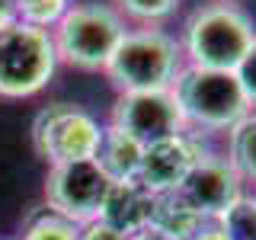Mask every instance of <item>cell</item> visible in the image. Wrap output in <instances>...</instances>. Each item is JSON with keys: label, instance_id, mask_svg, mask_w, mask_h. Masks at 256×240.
Wrapping results in <instances>:
<instances>
[{"label": "cell", "instance_id": "obj_15", "mask_svg": "<svg viewBox=\"0 0 256 240\" xmlns=\"http://www.w3.org/2000/svg\"><path fill=\"white\" fill-rule=\"evenodd\" d=\"M176 6H180V0H112V10L122 20H134L141 26L164 22L166 16L176 13Z\"/></svg>", "mask_w": 256, "mask_h": 240}, {"label": "cell", "instance_id": "obj_6", "mask_svg": "<svg viewBox=\"0 0 256 240\" xmlns=\"http://www.w3.org/2000/svg\"><path fill=\"white\" fill-rule=\"evenodd\" d=\"M102 138V125L90 112L74 102H52L32 122V144L36 154L54 164H74V160H93Z\"/></svg>", "mask_w": 256, "mask_h": 240}, {"label": "cell", "instance_id": "obj_16", "mask_svg": "<svg viewBox=\"0 0 256 240\" xmlns=\"http://www.w3.org/2000/svg\"><path fill=\"white\" fill-rule=\"evenodd\" d=\"M13 10L20 22H29V26L38 29L48 26L54 29V22L70 10V0H13Z\"/></svg>", "mask_w": 256, "mask_h": 240}, {"label": "cell", "instance_id": "obj_4", "mask_svg": "<svg viewBox=\"0 0 256 240\" xmlns=\"http://www.w3.org/2000/svg\"><path fill=\"white\" fill-rule=\"evenodd\" d=\"M170 90L186 125H198L208 132H230L244 116H250V100L244 96L230 70H205L182 64Z\"/></svg>", "mask_w": 256, "mask_h": 240}, {"label": "cell", "instance_id": "obj_9", "mask_svg": "<svg viewBox=\"0 0 256 240\" xmlns=\"http://www.w3.org/2000/svg\"><path fill=\"white\" fill-rule=\"evenodd\" d=\"M237 170L221 157H198V164L192 166V173L182 180V186L173 192L182 205L189 208L196 218L202 221H218L230 205L244 196L240 189Z\"/></svg>", "mask_w": 256, "mask_h": 240}, {"label": "cell", "instance_id": "obj_8", "mask_svg": "<svg viewBox=\"0 0 256 240\" xmlns=\"http://www.w3.org/2000/svg\"><path fill=\"white\" fill-rule=\"evenodd\" d=\"M109 125L116 132L128 134L132 141H138L141 148L166 138L182 134V112L176 106L173 90H148V93H118L116 106H112Z\"/></svg>", "mask_w": 256, "mask_h": 240}, {"label": "cell", "instance_id": "obj_2", "mask_svg": "<svg viewBox=\"0 0 256 240\" xmlns=\"http://www.w3.org/2000/svg\"><path fill=\"white\" fill-rule=\"evenodd\" d=\"M182 68V48L164 29H128L118 48L106 64L109 80L118 93H148V90H170Z\"/></svg>", "mask_w": 256, "mask_h": 240}, {"label": "cell", "instance_id": "obj_20", "mask_svg": "<svg viewBox=\"0 0 256 240\" xmlns=\"http://www.w3.org/2000/svg\"><path fill=\"white\" fill-rule=\"evenodd\" d=\"M189 240H228V234L221 230V224H218V221H205Z\"/></svg>", "mask_w": 256, "mask_h": 240}, {"label": "cell", "instance_id": "obj_17", "mask_svg": "<svg viewBox=\"0 0 256 240\" xmlns=\"http://www.w3.org/2000/svg\"><path fill=\"white\" fill-rule=\"evenodd\" d=\"M22 240H80V228L45 208L38 218L29 221V228L22 230Z\"/></svg>", "mask_w": 256, "mask_h": 240}, {"label": "cell", "instance_id": "obj_13", "mask_svg": "<svg viewBox=\"0 0 256 240\" xmlns=\"http://www.w3.org/2000/svg\"><path fill=\"white\" fill-rule=\"evenodd\" d=\"M228 164L237 170L240 180H253L256 182V112L244 116L234 128H230Z\"/></svg>", "mask_w": 256, "mask_h": 240}, {"label": "cell", "instance_id": "obj_11", "mask_svg": "<svg viewBox=\"0 0 256 240\" xmlns=\"http://www.w3.org/2000/svg\"><path fill=\"white\" fill-rule=\"evenodd\" d=\"M154 205H157V196H150L138 180L112 182V189L106 196V205H102V212H100L96 221L109 224L118 234L134 237V234H141L144 228H150Z\"/></svg>", "mask_w": 256, "mask_h": 240}, {"label": "cell", "instance_id": "obj_21", "mask_svg": "<svg viewBox=\"0 0 256 240\" xmlns=\"http://www.w3.org/2000/svg\"><path fill=\"white\" fill-rule=\"evenodd\" d=\"M224 4H230V0H224Z\"/></svg>", "mask_w": 256, "mask_h": 240}, {"label": "cell", "instance_id": "obj_3", "mask_svg": "<svg viewBox=\"0 0 256 240\" xmlns=\"http://www.w3.org/2000/svg\"><path fill=\"white\" fill-rule=\"evenodd\" d=\"M125 32V20L112 10V4L86 0V4H70V10L54 22L52 42L58 61L80 70H106Z\"/></svg>", "mask_w": 256, "mask_h": 240}, {"label": "cell", "instance_id": "obj_7", "mask_svg": "<svg viewBox=\"0 0 256 240\" xmlns=\"http://www.w3.org/2000/svg\"><path fill=\"white\" fill-rule=\"evenodd\" d=\"M112 180L96 166V160H74V164H54L45 176V202L48 212L61 214L64 221L90 224L100 218Z\"/></svg>", "mask_w": 256, "mask_h": 240}, {"label": "cell", "instance_id": "obj_18", "mask_svg": "<svg viewBox=\"0 0 256 240\" xmlns=\"http://www.w3.org/2000/svg\"><path fill=\"white\" fill-rule=\"evenodd\" d=\"M234 77H237V84H240V90H244V96L250 100V106H256V38H253L250 52L244 54V61L237 64Z\"/></svg>", "mask_w": 256, "mask_h": 240}, {"label": "cell", "instance_id": "obj_1", "mask_svg": "<svg viewBox=\"0 0 256 240\" xmlns=\"http://www.w3.org/2000/svg\"><path fill=\"white\" fill-rule=\"evenodd\" d=\"M256 38V26L240 6L214 0L198 6L189 16L182 32V54L192 68L205 70H230L234 74L244 54Z\"/></svg>", "mask_w": 256, "mask_h": 240}, {"label": "cell", "instance_id": "obj_10", "mask_svg": "<svg viewBox=\"0 0 256 240\" xmlns=\"http://www.w3.org/2000/svg\"><path fill=\"white\" fill-rule=\"evenodd\" d=\"M198 148L186 132L176 138L148 144L141 154V166L134 180L141 182L150 196H173L182 186V180L192 173V166L198 164Z\"/></svg>", "mask_w": 256, "mask_h": 240}, {"label": "cell", "instance_id": "obj_14", "mask_svg": "<svg viewBox=\"0 0 256 240\" xmlns=\"http://www.w3.org/2000/svg\"><path fill=\"white\" fill-rule=\"evenodd\" d=\"M218 224L228 234V240H256V198L240 196L218 218Z\"/></svg>", "mask_w": 256, "mask_h": 240}, {"label": "cell", "instance_id": "obj_5", "mask_svg": "<svg viewBox=\"0 0 256 240\" xmlns=\"http://www.w3.org/2000/svg\"><path fill=\"white\" fill-rule=\"evenodd\" d=\"M58 68L52 29L10 20L0 26V96H36Z\"/></svg>", "mask_w": 256, "mask_h": 240}, {"label": "cell", "instance_id": "obj_19", "mask_svg": "<svg viewBox=\"0 0 256 240\" xmlns=\"http://www.w3.org/2000/svg\"><path fill=\"white\" fill-rule=\"evenodd\" d=\"M80 240H132V237L112 230L109 224H102V221H90V224L80 228Z\"/></svg>", "mask_w": 256, "mask_h": 240}, {"label": "cell", "instance_id": "obj_12", "mask_svg": "<svg viewBox=\"0 0 256 240\" xmlns=\"http://www.w3.org/2000/svg\"><path fill=\"white\" fill-rule=\"evenodd\" d=\"M141 154H144V148L138 141H132L128 134H122V132H116L112 125H106L93 160H96V166H100L112 182H125V180H134V176H138Z\"/></svg>", "mask_w": 256, "mask_h": 240}]
</instances>
